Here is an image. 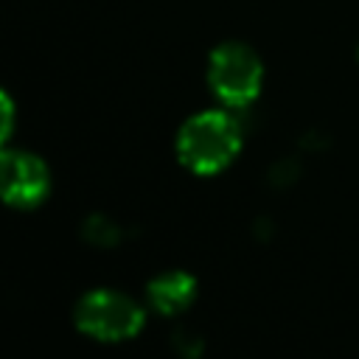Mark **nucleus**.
<instances>
[{
  "mask_svg": "<svg viewBox=\"0 0 359 359\" xmlns=\"http://www.w3.org/2000/svg\"><path fill=\"white\" fill-rule=\"evenodd\" d=\"M241 149V126L224 109L191 115L177 135V157L194 174H216L233 163Z\"/></svg>",
  "mask_w": 359,
  "mask_h": 359,
  "instance_id": "1",
  "label": "nucleus"
},
{
  "mask_svg": "<svg viewBox=\"0 0 359 359\" xmlns=\"http://www.w3.org/2000/svg\"><path fill=\"white\" fill-rule=\"evenodd\" d=\"M76 325L101 342H123L140 334L146 311L129 294L115 289H93L76 303Z\"/></svg>",
  "mask_w": 359,
  "mask_h": 359,
  "instance_id": "2",
  "label": "nucleus"
},
{
  "mask_svg": "<svg viewBox=\"0 0 359 359\" xmlns=\"http://www.w3.org/2000/svg\"><path fill=\"white\" fill-rule=\"evenodd\" d=\"M264 65L252 48L241 42L219 45L208 59V84L224 107H247L258 98Z\"/></svg>",
  "mask_w": 359,
  "mask_h": 359,
  "instance_id": "3",
  "label": "nucleus"
},
{
  "mask_svg": "<svg viewBox=\"0 0 359 359\" xmlns=\"http://www.w3.org/2000/svg\"><path fill=\"white\" fill-rule=\"evenodd\" d=\"M50 191L48 165L22 149L0 146V199L11 208H36Z\"/></svg>",
  "mask_w": 359,
  "mask_h": 359,
  "instance_id": "4",
  "label": "nucleus"
},
{
  "mask_svg": "<svg viewBox=\"0 0 359 359\" xmlns=\"http://www.w3.org/2000/svg\"><path fill=\"white\" fill-rule=\"evenodd\" d=\"M146 297H149V306L165 317L171 314H180L185 311L194 297H196V278L182 272V269H171V272H163L157 278L149 280L146 286Z\"/></svg>",
  "mask_w": 359,
  "mask_h": 359,
  "instance_id": "5",
  "label": "nucleus"
},
{
  "mask_svg": "<svg viewBox=\"0 0 359 359\" xmlns=\"http://www.w3.org/2000/svg\"><path fill=\"white\" fill-rule=\"evenodd\" d=\"M84 236H87L93 244H101V247H109V244L118 238L115 224H112L109 219H104V216H93V219H87Z\"/></svg>",
  "mask_w": 359,
  "mask_h": 359,
  "instance_id": "6",
  "label": "nucleus"
},
{
  "mask_svg": "<svg viewBox=\"0 0 359 359\" xmlns=\"http://www.w3.org/2000/svg\"><path fill=\"white\" fill-rule=\"evenodd\" d=\"M14 118H17L14 101H11V95L0 87V146L11 137V132H14Z\"/></svg>",
  "mask_w": 359,
  "mask_h": 359,
  "instance_id": "7",
  "label": "nucleus"
}]
</instances>
